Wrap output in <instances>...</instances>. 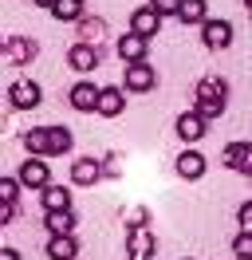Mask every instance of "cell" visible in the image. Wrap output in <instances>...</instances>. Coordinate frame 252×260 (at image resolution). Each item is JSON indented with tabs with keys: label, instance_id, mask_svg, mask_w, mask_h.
Wrapping results in <instances>:
<instances>
[{
	"label": "cell",
	"instance_id": "6da1fadb",
	"mask_svg": "<svg viewBox=\"0 0 252 260\" xmlns=\"http://www.w3.org/2000/svg\"><path fill=\"white\" fill-rule=\"evenodd\" d=\"M8 103L16 111H36L44 103V91H40V83H32V79H16V83H8Z\"/></svg>",
	"mask_w": 252,
	"mask_h": 260
},
{
	"label": "cell",
	"instance_id": "7a4b0ae2",
	"mask_svg": "<svg viewBox=\"0 0 252 260\" xmlns=\"http://www.w3.org/2000/svg\"><path fill=\"white\" fill-rule=\"evenodd\" d=\"M122 79H126V91H134V95H142V91H154L158 67H150L146 59H142V63H126V67H122Z\"/></svg>",
	"mask_w": 252,
	"mask_h": 260
},
{
	"label": "cell",
	"instance_id": "3957f363",
	"mask_svg": "<svg viewBox=\"0 0 252 260\" xmlns=\"http://www.w3.org/2000/svg\"><path fill=\"white\" fill-rule=\"evenodd\" d=\"M16 178H20V185H28V189H47L51 185V170H47L44 158H32L28 154V162H20Z\"/></svg>",
	"mask_w": 252,
	"mask_h": 260
},
{
	"label": "cell",
	"instance_id": "277c9868",
	"mask_svg": "<svg viewBox=\"0 0 252 260\" xmlns=\"http://www.w3.org/2000/svg\"><path fill=\"white\" fill-rule=\"evenodd\" d=\"M154 252H158V237H154L146 225H130V233H126V256L150 260Z\"/></svg>",
	"mask_w": 252,
	"mask_h": 260
},
{
	"label": "cell",
	"instance_id": "5b68a950",
	"mask_svg": "<svg viewBox=\"0 0 252 260\" xmlns=\"http://www.w3.org/2000/svg\"><path fill=\"white\" fill-rule=\"evenodd\" d=\"M201 44L209 51H225L233 44V24H229V20H205L201 24Z\"/></svg>",
	"mask_w": 252,
	"mask_h": 260
},
{
	"label": "cell",
	"instance_id": "8992f818",
	"mask_svg": "<svg viewBox=\"0 0 252 260\" xmlns=\"http://www.w3.org/2000/svg\"><path fill=\"white\" fill-rule=\"evenodd\" d=\"M209 118H201L197 111H185V114H177V122H173V130H177V138L185 142V146H193V142H201L205 134H209Z\"/></svg>",
	"mask_w": 252,
	"mask_h": 260
},
{
	"label": "cell",
	"instance_id": "52a82bcc",
	"mask_svg": "<svg viewBox=\"0 0 252 260\" xmlns=\"http://www.w3.org/2000/svg\"><path fill=\"white\" fill-rule=\"evenodd\" d=\"M225 166L233 170V174H244L252 178V142H233V146H225Z\"/></svg>",
	"mask_w": 252,
	"mask_h": 260
},
{
	"label": "cell",
	"instance_id": "ba28073f",
	"mask_svg": "<svg viewBox=\"0 0 252 260\" xmlns=\"http://www.w3.org/2000/svg\"><path fill=\"white\" fill-rule=\"evenodd\" d=\"M99 95H103V87H94V83H75L71 95H67V103H71L79 114H91V111H99Z\"/></svg>",
	"mask_w": 252,
	"mask_h": 260
},
{
	"label": "cell",
	"instance_id": "9c48e42d",
	"mask_svg": "<svg viewBox=\"0 0 252 260\" xmlns=\"http://www.w3.org/2000/svg\"><path fill=\"white\" fill-rule=\"evenodd\" d=\"M67 63H71V71L87 75V71H94V67H99V48H94V44H87V40H79L75 48L67 51Z\"/></svg>",
	"mask_w": 252,
	"mask_h": 260
},
{
	"label": "cell",
	"instance_id": "30bf717a",
	"mask_svg": "<svg viewBox=\"0 0 252 260\" xmlns=\"http://www.w3.org/2000/svg\"><path fill=\"white\" fill-rule=\"evenodd\" d=\"M146 48H150V40L138 36V32L118 36V59H122V63H142V59H146Z\"/></svg>",
	"mask_w": 252,
	"mask_h": 260
},
{
	"label": "cell",
	"instance_id": "8fae6325",
	"mask_svg": "<svg viewBox=\"0 0 252 260\" xmlns=\"http://www.w3.org/2000/svg\"><path fill=\"white\" fill-rule=\"evenodd\" d=\"M36 40H24V36H8L4 40V55H8V63L12 67H24L28 59H36Z\"/></svg>",
	"mask_w": 252,
	"mask_h": 260
},
{
	"label": "cell",
	"instance_id": "7c38bea8",
	"mask_svg": "<svg viewBox=\"0 0 252 260\" xmlns=\"http://www.w3.org/2000/svg\"><path fill=\"white\" fill-rule=\"evenodd\" d=\"M130 32H138V36H158L162 32V12H158L154 4H146V8H138L134 16H130Z\"/></svg>",
	"mask_w": 252,
	"mask_h": 260
},
{
	"label": "cell",
	"instance_id": "4fadbf2b",
	"mask_svg": "<svg viewBox=\"0 0 252 260\" xmlns=\"http://www.w3.org/2000/svg\"><path fill=\"white\" fill-rule=\"evenodd\" d=\"M205 170H209L205 154H197V150H181V154H177V174H181L185 181H197V178H205Z\"/></svg>",
	"mask_w": 252,
	"mask_h": 260
},
{
	"label": "cell",
	"instance_id": "5bb4252c",
	"mask_svg": "<svg viewBox=\"0 0 252 260\" xmlns=\"http://www.w3.org/2000/svg\"><path fill=\"white\" fill-rule=\"evenodd\" d=\"M126 111V87H103L99 95V114L103 118H118Z\"/></svg>",
	"mask_w": 252,
	"mask_h": 260
},
{
	"label": "cell",
	"instance_id": "9a60e30c",
	"mask_svg": "<svg viewBox=\"0 0 252 260\" xmlns=\"http://www.w3.org/2000/svg\"><path fill=\"white\" fill-rule=\"evenodd\" d=\"M44 225L51 237H63V233H75L79 217H75V209H55V213H44Z\"/></svg>",
	"mask_w": 252,
	"mask_h": 260
},
{
	"label": "cell",
	"instance_id": "2e32d148",
	"mask_svg": "<svg viewBox=\"0 0 252 260\" xmlns=\"http://www.w3.org/2000/svg\"><path fill=\"white\" fill-rule=\"evenodd\" d=\"M75 256H79L75 233H63V237H51V241H47V260H75Z\"/></svg>",
	"mask_w": 252,
	"mask_h": 260
},
{
	"label": "cell",
	"instance_id": "e0dca14e",
	"mask_svg": "<svg viewBox=\"0 0 252 260\" xmlns=\"http://www.w3.org/2000/svg\"><path fill=\"white\" fill-rule=\"evenodd\" d=\"M75 146V134L67 126H47V158H59Z\"/></svg>",
	"mask_w": 252,
	"mask_h": 260
},
{
	"label": "cell",
	"instance_id": "ac0fdd59",
	"mask_svg": "<svg viewBox=\"0 0 252 260\" xmlns=\"http://www.w3.org/2000/svg\"><path fill=\"white\" fill-rule=\"evenodd\" d=\"M99 178H103V166L94 162V158H79V162H71V181H75V185H94Z\"/></svg>",
	"mask_w": 252,
	"mask_h": 260
},
{
	"label": "cell",
	"instance_id": "d6986e66",
	"mask_svg": "<svg viewBox=\"0 0 252 260\" xmlns=\"http://www.w3.org/2000/svg\"><path fill=\"white\" fill-rule=\"evenodd\" d=\"M40 201H44V213L71 209V189H63V185H47V189H40Z\"/></svg>",
	"mask_w": 252,
	"mask_h": 260
},
{
	"label": "cell",
	"instance_id": "ffe728a7",
	"mask_svg": "<svg viewBox=\"0 0 252 260\" xmlns=\"http://www.w3.org/2000/svg\"><path fill=\"white\" fill-rule=\"evenodd\" d=\"M177 20H181V24H205V20H209V0H181Z\"/></svg>",
	"mask_w": 252,
	"mask_h": 260
},
{
	"label": "cell",
	"instance_id": "44dd1931",
	"mask_svg": "<svg viewBox=\"0 0 252 260\" xmlns=\"http://www.w3.org/2000/svg\"><path fill=\"white\" fill-rule=\"evenodd\" d=\"M83 12H87L83 0H59V4L51 8V16L59 20V24H75V20H83Z\"/></svg>",
	"mask_w": 252,
	"mask_h": 260
},
{
	"label": "cell",
	"instance_id": "7402d4cb",
	"mask_svg": "<svg viewBox=\"0 0 252 260\" xmlns=\"http://www.w3.org/2000/svg\"><path fill=\"white\" fill-rule=\"evenodd\" d=\"M24 150L32 158H47V126H36L24 134Z\"/></svg>",
	"mask_w": 252,
	"mask_h": 260
},
{
	"label": "cell",
	"instance_id": "603a6c76",
	"mask_svg": "<svg viewBox=\"0 0 252 260\" xmlns=\"http://www.w3.org/2000/svg\"><path fill=\"white\" fill-rule=\"evenodd\" d=\"M193 99H197V103H193V111L201 114V118H209V122L220 118V114H225V103H229V99H205V95H193Z\"/></svg>",
	"mask_w": 252,
	"mask_h": 260
},
{
	"label": "cell",
	"instance_id": "cb8c5ba5",
	"mask_svg": "<svg viewBox=\"0 0 252 260\" xmlns=\"http://www.w3.org/2000/svg\"><path fill=\"white\" fill-rule=\"evenodd\" d=\"M193 95H205V99H225V95H229V83L217 79V75H205V79L197 83V91H193Z\"/></svg>",
	"mask_w": 252,
	"mask_h": 260
},
{
	"label": "cell",
	"instance_id": "d4e9b609",
	"mask_svg": "<svg viewBox=\"0 0 252 260\" xmlns=\"http://www.w3.org/2000/svg\"><path fill=\"white\" fill-rule=\"evenodd\" d=\"M233 256L236 260H252V233L248 229H240V233L233 237Z\"/></svg>",
	"mask_w": 252,
	"mask_h": 260
},
{
	"label": "cell",
	"instance_id": "484cf974",
	"mask_svg": "<svg viewBox=\"0 0 252 260\" xmlns=\"http://www.w3.org/2000/svg\"><path fill=\"white\" fill-rule=\"evenodd\" d=\"M20 197V178H0V201H12Z\"/></svg>",
	"mask_w": 252,
	"mask_h": 260
},
{
	"label": "cell",
	"instance_id": "4316f807",
	"mask_svg": "<svg viewBox=\"0 0 252 260\" xmlns=\"http://www.w3.org/2000/svg\"><path fill=\"white\" fill-rule=\"evenodd\" d=\"M150 4H154L162 16H177L181 12V0H150Z\"/></svg>",
	"mask_w": 252,
	"mask_h": 260
},
{
	"label": "cell",
	"instance_id": "83f0119b",
	"mask_svg": "<svg viewBox=\"0 0 252 260\" xmlns=\"http://www.w3.org/2000/svg\"><path fill=\"white\" fill-rule=\"evenodd\" d=\"M236 225H240V229H248V233H252V201H244V205L236 209Z\"/></svg>",
	"mask_w": 252,
	"mask_h": 260
},
{
	"label": "cell",
	"instance_id": "f1b7e54d",
	"mask_svg": "<svg viewBox=\"0 0 252 260\" xmlns=\"http://www.w3.org/2000/svg\"><path fill=\"white\" fill-rule=\"evenodd\" d=\"M16 221V205L12 201H4V209H0V225H12Z\"/></svg>",
	"mask_w": 252,
	"mask_h": 260
},
{
	"label": "cell",
	"instance_id": "f546056e",
	"mask_svg": "<svg viewBox=\"0 0 252 260\" xmlns=\"http://www.w3.org/2000/svg\"><path fill=\"white\" fill-rule=\"evenodd\" d=\"M0 260H20V252L16 248H0Z\"/></svg>",
	"mask_w": 252,
	"mask_h": 260
},
{
	"label": "cell",
	"instance_id": "4dcf8cb0",
	"mask_svg": "<svg viewBox=\"0 0 252 260\" xmlns=\"http://www.w3.org/2000/svg\"><path fill=\"white\" fill-rule=\"evenodd\" d=\"M32 4H40V8H47V12H51V8L59 4V0H32Z\"/></svg>",
	"mask_w": 252,
	"mask_h": 260
},
{
	"label": "cell",
	"instance_id": "1f68e13d",
	"mask_svg": "<svg viewBox=\"0 0 252 260\" xmlns=\"http://www.w3.org/2000/svg\"><path fill=\"white\" fill-rule=\"evenodd\" d=\"M244 4H248V12H252V0H244Z\"/></svg>",
	"mask_w": 252,
	"mask_h": 260
},
{
	"label": "cell",
	"instance_id": "d6a6232c",
	"mask_svg": "<svg viewBox=\"0 0 252 260\" xmlns=\"http://www.w3.org/2000/svg\"><path fill=\"white\" fill-rule=\"evenodd\" d=\"M126 260H142V256H126Z\"/></svg>",
	"mask_w": 252,
	"mask_h": 260
},
{
	"label": "cell",
	"instance_id": "836d02e7",
	"mask_svg": "<svg viewBox=\"0 0 252 260\" xmlns=\"http://www.w3.org/2000/svg\"><path fill=\"white\" fill-rule=\"evenodd\" d=\"M185 260H193V256H185Z\"/></svg>",
	"mask_w": 252,
	"mask_h": 260
}]
</instances>
